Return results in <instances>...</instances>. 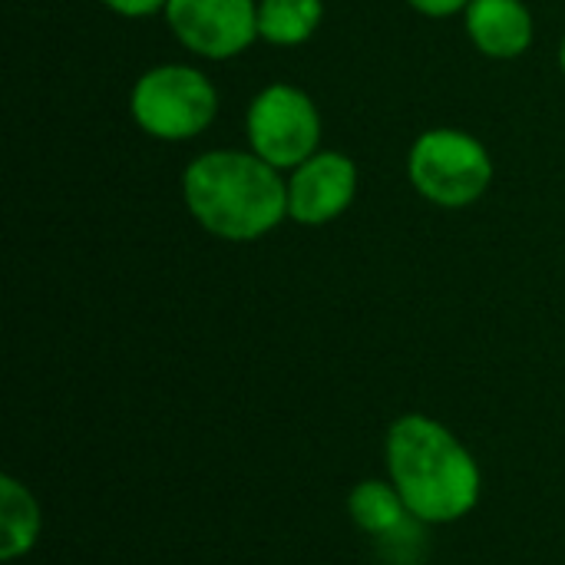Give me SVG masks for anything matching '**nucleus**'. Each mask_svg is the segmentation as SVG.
<instances>
[{
	"mask_svg": "<svg viewBox=\"0 0 565 565\" xmlns=\"http://www.w3.org/2000/svg\"><path fill=\"white\" fill-rule=\"evenodd\" d=\"M384 467L420 526L460 523L483 493V473L470 447L427 414H401L387 427Z\"/></svg>",
	"mask_w": 565,
	"mask_h": 565,
	"instance_id": "1",
	"label": "nucleus"
},
{
	"mask_svg": "<svg viewBox=\"0 0 565 565\" xmlns=\"http://www.w3.org/2000/svg\"><path fill=\"white\" fill-rule=\"evenodd\" d=\"M182 202L212 238L248 245L288 218V175L252 149H209L185 166Z\"/></svg>",
	"mask_w": 565,
	"mask_h": 565,
	"instance_id": "2",
	"label": "nucleus"
},
{
	"mask_svg": "<svg viewBox=\"0 0 565 565\" xmlns=\"http://www.w3.org/2000/svg\"><path fill=\"white\" fill-rule=\"evenodd\" d=\"M497 166L490 149L467 129H424L407 152V179L414 192L437 209H470L493 185Z\"/></svg>",
	"mask_w": 565,
	"mask_h": 565,
	"instance_id": "3",
	"label": "nucleus"
},
{
	"mask_svg": "<svg viewBox=\"0 0 565 565\" xmlns=\"http://www.w3.org/2000/svg\"><path fill=\"white\" fill-rule=\"evenodd\" d=\"M129 116L149 139L189 142L215 122L218 89L192 63H159L132 83Z\"/></svg>",
	"mask_w": 565,
	"mask_h": 565,
	"instance_id": "4",
	"label": "nucleus"
},
{
	"mask_svg": "<svg viewBox=\"0 0 565 565\" xmlns=\"http://www.w3.org/2000/svg\"><path fill=\"white\" fill-rule=\"evenodd\" d=\"M321 109L308 89L295 83H268L262 86L245 113V136L248 149L262 156L268 166L291 172L305 159L321 149Z\"/></svg>",
	"mask_w": 565,
	"mask_h": 565,
	"instance_id": "5",
	"label": "nucleus"
},
{
	"mask_svg": "<svg viewBox=\"0 0 565 565\" xmlns=\"http://www.w3.org/2000/svg\"><path fill=\"white\" fill-rule=\"evenodd\" d=\"M166 23L199 60L225 63L258 40V0H169Z\"/></svg>",
	"mask_w": 565,
	"mask_h": 565,
	"instance_id": "6",
	"label": "nucleus"
},
{
	"mask_svg": "<svg viewBox=\"0 0 565 565\" xmlns=\"http://www.w3.org/2000/svg\"><path fill=\"white\" fill-rule=\"evenodd\" d=\"M361 172L348 152L318 149L288 172V218L305 228L338 222L358 199Z\"/></svg>",
	"mask_w": 565,
	"mask_h": 565,
	"instance_id": "7",
	"label": "nucleus"
},
{
	"mask_svg": "<svg viewBox=\"0 0 565 565\" xmlns=\"http://www.w3.org/2000/svg\"><path fill=\"white\" fill-rule=\"evenodd\" d=\"M463 30L487 60H520L536 40V20L526 0H470Z\"/></svg>",
	"mask_w": 565,
	"mask_h": 565,
	"instance_id": "8",
	"label": "nucleus"
},
{
	"mask_svg": "<svg viewBox=\"0 0 565 565\" xmlns=\"http://www.w3.org/2000/svg\"><path fill=\"white\" fill-rule=\"evenodd\" d=\"M43 533V510L26 483L0 477V559L17 563L33 553Z\"/></svg>",
	"mask_w": 565,
	"mask_h": 565,
	"instance_id": "9",
	"label": "nucleus"
},
{
	"mask_svg": "<svg viewBox=\"0 0 565 565\" xmlns=\"http://www.w3.org/2000/svg\"><path fill=\"white\" fill-rule=\"evenodd\" d=\"M348 516L364 536H374V540H391V536L404 533L407 523H417L407 513V507L391 480L354 483V490L348 493Z\"/></svg>",
	"mask_w": 565,
	"mask_h": 565,
	"instance_id": "10",
	"label": "nucleus"
},
{
	"mask_svg": "<svg viewBox=\"0 0 565 565\" xmlns=\"http://www.w3.org/2000/svg\"><path fill=\"white\" fill-rule=\"evenodd\" d=\"M324 20V0H258V40L305 46Z\"/></svg>",
	"mask_w": 565,
	"mask_h": 565,
	"instance_id": "11",
	"label": "nucleus"
},
{
	"mask_svg": "<svg viewBox=\"0 0 565 565\" xmlns=\"http://www.w3.org/2000/svg\"><path fill=\"white\" fill-rule=\"evenodd\" d=\"M106 10H113L116 17L126 20H146V17H159L166 13L169 0H99Z\"/></svg>",
	"mask_w": 565,
	"mask_h": 565,
	"instance_id": "12",
	"label": "nucleus"
},
{
	"mask_svg": "<svg viewBox=\"0 0 565 565\" xmlns=\"http://www.w3.org/2000/svg\"><path fill=\"white\" fill-rule=\"evenodd\" d=\"M411 10H417L420 17H430V20H447V17H457L470 7V0H404Z\"/></svg>",
	"mask_w": 565,
	"mask_h": 565,
	"instance_id": "13",
	"label": "nucleus"
},
{
	"mask_svg": "<svg viewBox=\"0 0 565 565\" xmlns=\"http://www.w3.org/2000/svg\"><path fill=\"white\" fill-rule=\"evenodd\" d=\"M559 70H563V76H565V36H563V43H559Z\"/></svg>",
	"mask_w": 565,
	"mask_h": 565,
	"instance_id": "14",
	"label": "nucleus"
}]
</instances>
